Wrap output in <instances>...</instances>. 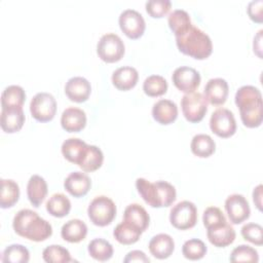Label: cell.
I'll return each instance as SVG.
<instances>
[{"mask_svg":"<svg viewBox=\"0 0 263 263\" xmlns=\"http://www.w3.org/2000/svg\"><path fill=\"white\" fill-rule=\"evenodd\" d=\"M234 102L239 110L240 119L245 126L255 128L261 125L263 120V103L259 88L253 85L239 87L235 93Z\"/></svg>","mask_w":263,"mask_h":263,"instance_id":"cell-1","label":"cell"},{"mask_svg":"<svg viewBox=\"0 0 263 263\" xmlns=\"http://www.w3.org/2000/svg\"><path fill=\"white\" fill-rule=\"evenodd\" d=\"M12 228L17 235L36 242L44 241L52 234L50 223L29 209H23L15 214Z\"/></svg>","mask_w":263,"mask_h":263,"instance_id":"cell-2","label":"cell"},{"mask_svg":"<svg viewBox=\"0 0 263 263\" xmlns=\"http://www.w3.org/2000/svg\"><path fill=\"white\" fill-rule=\"evenodd\" d=\"M176 44L182 53L195 60H205L213 51L210 36L194 25H191L181 35L176 36Z\"/></svg>","mask_w":263,"mask_h":263,"instance_id":"cell-3","label":"cell"},{"mask_svg":"<svg viewBox=\"0 0 263 263\" xmlns=\"http://www.w3.org/2000/svg\"><path fill=\"white\" fill-rule=\"evenodd\" d=\"M136 188L144 201L151 208H167L177 198L176 188L166 181L159 180L151 183L144 178H138Z\"/></svg>","mask_w":263,"mask_h":263,"instance_id":"cell-4","label":"cell"},{"mask_svg":"<svg viewBox=\"0 0 263 263\" xmlns=\"http://www.w3.org/2000/svg\"><path fill=\"white\" fill-rule=\"evenodd\" d=\"M116 212L114 201L105 195L95 197L87 208V215L90 222L99 227H105L111 224L116 217Z\"/></svg>","mask_w":263,"mask_h":263,"instance_id":"cell-5","label":"cell"},{"mask_svg":"<svg viewBox=\"0 0 263 263\" xmlns=\"http://www.w3.org/2000/svg\"><path fill=\"white\" fill-rule=\"evenodd\" d=\"M125 52L122 39L115 33L104 34L97 44V53L105 63H116L120 61Z\"/></svg>","mask_w":263,"mask_h":263,"instance_id":"cell-6","label":"cell"},{"mask_svg":"<svg viewBox=\"0 0 263 263\" xmlns=\"http://www.w3.org/2000/svg\"><path fill=\"white\" fill-rule=\"evenodd\" d=\"M171 224L179 230L193 228L197 222V209L192 201L182 200L175 204L170 212Z\"/></svg>","mask_w":263,"mask_h":263,"instance_id":"cell-7","label":"cell"},{"mask_svg":"<svg viewBox=\"0 0 263 263\" xmlns=\"http://www.w3.org/2000/svg\"><path fill=\"white\" fill-rule=\"evenodd\" d=\"M182 113L187 121L197 123L208 112V102L201 92L185 93L181 99Z\"/></svg>","mask_w":263,"mask_h":263,"instance_id":"cell-8","label":"cell"},{"mask_svg":"<svg viewBox=\"0 0 263 263\" xmlns=\"http://www.w3.org/2000/svg\"><path fill=\"white\" fill-rule=\"evenodd\" d=\"M32 117L39 122H48L53 119L57 113V101L49 92L36 93L30 103Z\"/></svg>","mask_w":263,"mask_h":263,"instance_id":"cell-9","label":"cell"},{"mask_svg":"<svg viewBox=\"0 0 263 263\" xmlns=\"http://www.w3.org/2000/svg\"><path fill=\"white\" fill-rule=\"evenodd\" d=\"M210 128L220 138L232 137L236 132V120L233 113L226 108L216 109L210 118Z\"/></svg>","mask_w":263,"mask_h":263,"instance_id":"cell-10","label":"cell"},{"mask_svg":"<svg viewBox=\"0 0 263 263\" xmlns=\"http://www.w3.org/2000/svg\"><path fill=\"white\" fill-rule=\"evenodd\" d=\"M118 24L121 31L129 39H138L143 36L146 23L143 15L135 9L123 10L118 18Z\"/></svg>","mask_w":263,"mask_h":263,"instance_id":"cell-11","label":"cell"},{"mask_svg":"<svg viewBox=\"0 0 263 263\" xmlns=\"http://www.w3.org/2000/svg\"><path fill=\"white\" fill-rule=\"evenodd\" d=\"M174 85L185 93L194 92L200 85L201 77L197 70L188 66H181L175 69L172 75Z\"/></svg>","mask_w":263,"mask_h":263,"instance_id":"cell-12","label":"cell"},{"mask_svg":"<svg viewBox=\"0 0 263 263\" xmlns=\"http://www.w3.org/2000/svg\"><path fill=\"white\" fill-rule=\"evenodd\" d=\"M225 211L232 224H240L249 219L251 209L247 198L238 193L229 195L225 200Z\"/></svg>","mask_w":263,"mask_h":263,"instance_id":"cell-13","label":"cell"},{"mask_svg":"<svg viewBox=\"0 0 263 263\" xmlns=\"http://www.w3.org/2000/svg\"><path fill=\"white\" fill-rule=\"evenodd\" d=\"M91 92L90 82L81 76L70 78L65 85L67 98L75 103H83L88 100Z\"/></svg>","mask_w":263,"mask_h":263,"instance_id":"cell-14","label":"cell"},{"mask_svg":"<svg viewBox=\"0 0 263 263\" xmlns=\"http://www.w3.org/2000/svg\"><path fill=\"white\" fill-rule=\"evenodd\" d=\"M229 93V85L223 78H212L210 79L203 90V96L208 103L214 106L223 105Z\"/></svg>","mask_w":263,"mask_h":263,"instance_id":"cell-15","label":"cell"},{"mask_svg":"<svg viewBox=\"0 0 263 263\" xmlns=\"http://www.w3.org/2000/svg\"><path fill=\"white\" fill-rule=\"evenodd\" d=\"M90 187V178L85 173L78 171L70 173L64 181L65 190L76 198L86 195Z\"/></svg>","mask_w":263,"mask_h":263,"instance_id":"cell-16","label":"cell"},{"mask_svg":"<svg viewBox=\"0 0 263 263\" xmlns=\"http://www.w3.org/2000/svg\"><path fill=\"white\" fill-rule=\"evenodd\" d=\"M209 241L217 248H225L230 246L235 240V230L226 222L206 229Z\"/></svg>","mask_w":263,"mask_h":263,"instance_id":"cell-17","label":"cell"},{"mask_svg":"<svg viewBox=\"0 0 263 263\" xmlns=\"http://www.w3.org/2000/svg\"><path fill=\"white\" fill-rule=\"evenodd\" d=\"M26 117L23 107H13L1 109L0 125L4 133L13 134L23 127Z\"/></svg>","mask_w":263,"mask_h":263,"instance_id":"cell-18","label":"cell"},{"mask_svg":"<svg viewBox=\"0 0 263 263\" xmlns=\"http://www.w3.org/2000/svg\"><path fill=\"white\" fill-rule=\"evenodd\" d=\"M85 112L76 107L65 109L61 116V125L68 133H79L86 125Z\"/></svg>","mask_w":263,"mask_h":263,"instance_id":"cell-19","label":"cell"},{"mask_svg":"<svg viewBox=\"0 0 263 263\" xmlns=\"http://www.w3.org/2000/svg\"><path fill=\"white\" fill-rule=\"evenodd\" d=\"M152 117L159 124H171L178 117V107L175 102L166 99H161L154 103L152 107Z\"/></svg>","mask_w":263,"mask_h":263,"instance_id":"cell-20","label":"cell"},{"mask_svg":"<svg viewBox=\"0 0 263 263\" xmlns=\"http://www.w3.org/2000/svg\"><path fill=\"white\" fill-rule=\"evenodd\" d=\"M151 255L159 260L171 257L175 250V241L173 237L166 233H159L154 235L148 245Z\"/></svg>","mask_w":263,"mask_h":263,"instance_id":"cell-21","label":"cell"},{"mask_svg":"<svg viewBox=\"0 0 263 263\" xmlns=\"http://www.w3.org/2000/svg\"><path fill=\"white\" fill-rule=\"evenodd\" d=\"M139 79V73L136 68L130 66H124L116 69L112 73V83L119 90H129L134 88Z\"/></svg>","mask_w":263,"mask_h":263,"instance_id":"cell-22","label":"cell"},{"mask_svg":"<svg viewBox=\"0 0 263 263\" xmlns=\"http://www.w3.org/2000/svg\"><path fill=\"white\" fill-rule=\"evenodd\" d=\"M48 192L47 183L39 175H33L30 177L27 184V196L31 204L35 208H39L44 201Z\"/></svg>","mask_w":263,"mask_h":263,"instance_id":"cell-23","label":"cell"},{"mask_svg":"<svg viewBox=\"0 0 263 263\" xmlns=\"http://www.w3.org/2000/svg\"><path fill=\"white\" fill-rule=\"evenodd\" d=\"M88 144L78 138H69L62 144L61 151L63 156L74 164H79L83 158Z\"/></svg>","mask_w":263,"mask_h":263,"instance_id":"cell-24","label":"cell"},{"mask_svg":"<svg viewBox=\"0 0 263 263\" xmlns=\"http://www.w3.org/2000/svg\"><path fill=\"white\" fill-rule=\"evenodd\" d=\"M87 234V226L80 219H71L66 222L61 229V236L64 240L77 243L83 240Z\"/></svg>","mask_w":263,"mask_h":263,"instance_id":"cell-25","label":"cell"},{"mask_svg":"<svg viewBox=\"0 0 263 263\" xmlns=\"http://www.w3.org/2000/svg\"><path fill=\"white\" fill-rule=\"evenodd\" d=\"M123 221L128 222L144 232L150 223V217L147 211L139 203L128 204L123 213Z\"/></svg>","mask_w":263,"mask_h":263,"instance_id":"cell-26","label":"cell"},{"mask_svg":"<svg viewBox=\"0 0 263 263\" xmlns=\"http://www.w3.org/2000/svg\"><path fill=\"white\" fill-rule=\"evenodd\" d=\"M191 152L200 158L210 157L216 150V143L211 136L206 134L195 135L190 143Z\"/></svg>","mask_w":263,"mask_h":263,"instance_id":"cell-27","label":"cell"},{"mask_svg":"<svg viewBox=\"0 0 263 263\" xmlns=\"http://www.w3.org/2000/svg\"><path fill=\"white\" fill-rule=\"evenodd\" d=\"M142 233L143 232L133 224L122 221L115 227L113 236L119 243L129 246L136 243L140 239Z\"/></svg>","mask_w":263,"mask_h":263,"instance_id":"cell-28","label":"cell"},{"mask_svg":"<svg viewBox=\"0 0 263 263\" xmlns=\"http://www.w3.org/2000/svg\"><path fill=\"white\" fill-rule=\"evenodd\" d=\"M20 198V187L11 179H1L0 206L2 209L12 208Z\"/></svg>","mask_w":263,"mask_h":263,"instance_id":"cell-29","label":"cell"},{"mask_svg":"<svg viewBox=\"0 0 263 263\" xmlns=\"http://www.w3.org/2000/svg\"><path fill=\"white\" fill-rule=\"evenodd\" d=\"M46 211L55 218H63L71 211V201L63 193H54L46 201Z\"/></svg>","mask_w":263,"mask_h":263,"instance_id":"cell-30","label":"cell"},{"mask_svg":"<svg viewBox=\"0 0 263 263\" xmlns=\"http://www.w3.org/2000/svg\"><path fill=\"white\" fill-rule=\"evenodd\" d=\"M103 161L104 154L102 150L95 145H88L78 166L85 173H91L99 170L102 166Z\"/></svg>","mask_w":263,"mask_h":263,"instance_id":"cell-31","label":"cell"},{"mask_svg":"<svg viewBox=\"0 0 263 263\" xmlns=\"http://www.w3.org/2000/svg\"><path fill=\"white\" fill-rule=\"evenodd\" d=\"M26 101V92L24 88L20 85H9L5 87L1 95V107L13 108V107H23Z\"/></svg>","mask_w":263,"mask_h":263,"instance_id":"cell-32","label":"cell"},{"mask_svg":"<svg viewBox=\"0 0 263 263\" xmlns=\"http://www.w3.org/2000/svg\"><path fill=\"white\" fill-rule=\"evenodd\" d=\"M87 251L91 258H93L97 261H101V262L110 260L114 253L112 245L104 238L92 239L88 243Z\"/></svg>","mask_w":263,"mask_h":263,"instance_id":"cell-33","label":"cell"},{"mask_svg":"<svg viewBox=\"0 0 263 263\" xmlns=\"http://www.w3.org/2000/svg\"><path fill=\"white\" fill-rule=\"evenodd\" d=\"M167 24L175 37L185 32L191 25V18L189 13L184 9L173 10L167 17Z\"/></svg>","mask_w":263,"mask_h":263,"instance_id":"cell-34","label":"cell"},{"mask_svg":"<svg viewBox=\"0 0 263 263\" xmlns=\"http://www.w3.org/2000/svg\"><path fill=\"white\" fill-rule=\"evenodd\" d=\"M167 82L160 75H150L143 82L144 92L151 98H156L164 95L167 91Z\"/></svg>","mask_w":263,"mask_h":263,"instance_id":"cell-35","label":"cell"},{"mask_svg":"<svg viewBox=\"0 0 263 263\" xmlns=\"http://www.w3.org/2000/svg\"><path fill=\"white\" fill-rule=\"evenodd\" d=\"M30 260V252L23 245L13 243L7 246L2 252L1 261L11 263H27Z\"/></svg>","mask_w":263,"mask_h":263,"instance_id":"cell-36","label":"cell"},{"mask_svg":"<svg viewBox=\"0 0 263 263\" xmlns=\"http://www.w3.org/2000/svg\"><path fill=\"white\" fill-rule=\"evenodd\" d=\"M208 252L205 243L198 238H190L186 240L182 247L183 256L191 261L202 259Z\"/></svg>","mask_w":263,"mask_h":263,"instance_id":"cell-37","label":"cell"},{"mask_svg":"<svg viewBox=\"0 0 263 263\" xmlns=\"http://www.w3.org/2000/svg\"><path fill=\"white\" fill-rule=\"evenodd\" d=\"M42 258L47 263H68L73 262L70 252L59 245H50L42 252Z\"/></svg>","mask_w":263,"mask_h":263,"instance_id":"cell-38","label":"cell"},{"mask_svg":"<svg viewBox=\"0 0 263 263\" xmlns=\"http://www.w3.org/2000/svg\"><path fill=\"white\" fill-rule=\"evenodd\" d=\"M229 260L231 262H255L259 261L258 252L247 245H239L233 249Z\"/></svg>","mask_w":263,"mask_h":263,"instance_id":"cell-39","label":"cell"},{"mask_svg":"<svg viewBox=\"0 0 263 263\" xmlns=\"http://www.w3.org/2000/svg\"><path fill=\"white\" fill-rule=\"evenodd\" d=\"M241 236L243 239L256 245L263 243V228L258 223H247L241 227Z\"/></svg>","mask_w":263,"mask_h":263,"instance_id":"cell-40","label":"cell"},{"mask_svg":"<svg viewBox=\"0 0 263 263\" xmlns=\"http://www.w3.org/2000/svg\"><path fill=\"white\" fill-rule=\"evenodd\" d=\"M147 13L154 18L163 17L172 8L170 0H149L145 4Z\"/></svg>","mask_w":263,"mask_h":263,"instance_id":"cell-41","label":"cell"},{"mask_svg":"<svg viewBox=\"0 0 263 263\" xmlns=\"http://www.w3.org/2000/svg\"><path fill=\"white\" fill-rule=\"evenodd\" d=\"M202 222L203 226L209 229L211 227L217 226L226 222V218L223 212L217 206H209L204 210L202 215Z\"/></svg>","mask_w":263,"mask_h":263,"instance_id":"cell-42","label":"cell"},{"mask_svg":"<svg viewBox=\"0 0 263 263\" xmlns=\"http://www.w3.org/2000/svg\"><path fill=\"white\" fill-rule=\"evenodd\" d=\"M247 12L249 17L257 24H261L263 22V1L262 0H254L248 4Z\"/></svg>","mask_w":263,"mask_h":263,"instance_id":"cell-43","label":"cell"},{"mask_svg":"<svg viewBox=\"0 0 263 263\" xmlns=\"http://www.w3.org/2000/svg\"><path fill=\"white\" fill-rule=\"evenodd\" d=\"M124 263L129 262H140V263H148L150 262V259L146 256V254L140 250H134L126 254V256L123 259Z\"/></svg>","mask_w":263,"mask_h":263,"instance_id":"cell-44","label":"cell"},{"mask_svg":"<svg viewBox=\"0 0 263 263\" xmlns=\"http://www.w3.org/2000/svg\"><path fill=\"white\" fill-rule=\"evenodd\" d=\"M253 201L259 211H262V185L259 184L253 190Z\"/></svg>","mask_w":263,"mask_h":263,"instance_id":"cell-45","label":"cell"},{"mask_svg":"<svg viewBox=\"0 0 263 263\" xmlns=\"http://www.w3.org/2000/svg\"><path fill=\"white\" fill-rule=\"evenodd\" d=\"M262 30H259V32L257 33V35L254 37V42H253V49L254 52L258 55L259 59H262Z\"/></svg>","mask_w":263,"mask_h":263,"instance_id":"cell-46","label":"cell"}]
</instances>
